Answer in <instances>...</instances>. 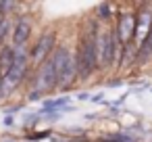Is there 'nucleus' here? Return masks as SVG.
Wrapping results in <instances>:
<instances>
[{
	"label": "nucleus",
	"instance_id": "412c9836",
	"mask_svg": "<svg viewBox=\"0 0 152 142\" xmlns=\"http://www.w3.org/2000/svg\"><path fill=\"white\" fill-rule=\"evenodd\" d=\"M92 96L88 94V92H81V94H77V100H90Z\"/></svg>",
	"mask_w": 152,
	"mask_h": 142
},
{
	"label": "nucleus",
	"instance_id": "ddd939ff",
	"mask_svg": "<svg viewBox=\"0 0 152 142\" xmlns=\"http://www.w3.org/2000/svg\"><path fill=\"white\" fill-rule=\"evenodd\" d=\"M9 34H13V23H11V19L7 17L2 23H0V48L4 46V40L9 38Z\"/></svg>",
	"mask_w": 152,
	"mask_h": 142
},
{
	"label": "nucleus",
	"instance_id": "4468645a",
	"mask_svg": "<svg viewBox=\"0 0 152 142\" xmlns=\"http://www.w3.org/2000/svg\"><path fill=\"white\" fill-rule=\"evenodd\" d=\"M106 142H135V140L127 134H113L110 138H106Z\"/></svg>",
	"mask_w": 152,
	"mask_h": 142
},
{
	"label": "nucleus",
	"instance_id": "aec40b11",
	"mask_svg": "<svg viewBox=\"0 0 152 142\" xmlns=\"http://www.w3.org/2000/svg\"><path fill=\"white\" fill-rule=\"evenodd\" d=\"M15 9H17L15 2H4V15H7V11H15Z\"/></svg>",
	"mask_w": 152,
	"mask_h": 142
},
{
	"label": "nucleus",
	"instance_id": "2eb2a0df",
	"mask_svg": "<svg viewBox=\"0 0 152 142\" xmlns=\"http://www.w3.org/2000/svg\"><path fill=\"white\" fill-rule=\"evenodd\" d=\"M52 136V129H44V132H36V134H27L29 140H46Z\"/></svg>",
	"mask_w": 152,
	"mask_h": 142
},
{
	"label": "nucleus",
	"instance_id": "423d86ee",
	"mask_svg": "<svg viewBox=\"0 0 152 142\" xmlns=\"http://www.w3.org/2000/svg\"><path fill=\"white\" fill-rule=\"evenodd\" d=\"M150 29H152V2H142L135 11V38H133V42L137 44V48L148 38Z\"/></svg>",
	"mask_w": 152,
	"mask_h": 142
},
{
	"label": "nucleus",
	"instance_id": "f03ea898",
	"mask_svg": "<svg viewBox=\"0 0 152 142\" xmlns=\"http://www.w3.org/2000/svg\"><path fill=\"white\" fill-rule=\"evenodd\" d=\"M123 54V44L119 42L115 27L100 29L98 36V71H108L110 67H119Z\"/></svg>",
	"mask_w": 152,
	"mask_h": 142
},
{
	"label": "nucleus",
	"instance_id": "f257e3e1",
	"mask_svg": "<svg viewBox=\"0 0 152 142\" xmlns=\"http://www.w3.org/2000/svg\"><path fill=\"white\" fill-rule=\"evenodd\" d=\"M100 21L96 17H88L77 40L75 48V63L79 71V82H88L98 71V36H100Z\"/></svg>",
	"mask_w": 152,
	"mask_h": 142
},
{
	"label": "nucleus",
	"instance_id": "7ed1b4c3",
	"mask_svg": "<svg viewBox=\"0 0 152 142\" xmlns=\"http://www.w3.org/2000/svg\"><path fill=\"white\" fill-rule=\"evenodd\" d=\"M54 48H56V32H54V29H48V32H44V34L38 38V42L34 44V48H29L31 67L38 69L40 65H44V63L52 57Z\"/></svg>",
	"mask_w": 152,
	"mask_h": 142
},
{
	"label": "nucleus",
	"instance_id": "9b49d317",
	"mask_svg": "<svg viewBox=\"0 0 152 142\" xmlns=\"http://www.w3.org/2000/svg\"><path fill=\"white\" fill-rule=\"evenodd\" d=\"M94 17L100 23H108V21H113V17H117V13H115V7L110 2H100V4H96Z\"/></svg>",
	"mask_w": 152,
	"mask_h": 142
},
{
	"label": "nucleus",
	"instance_id": "6ab92c4d",
	"mask_svg": "<svg viewBox=\"0 0 152 142\" xmlns=\"http://www.w3.org/2000/svg\"><path fill=\"white\" fill-rule=\"evenodd\" d=\"M4 125H7V127L15 125V117H13V115H7V117H4Z\"/></svg>",
	"mask_w": 152,
	"mask_h": 142
},
{
	"label": "nucleus",
	"instance_id": "f3484780",
	"mask_svg": "<svg viewBox=\"0 0 152 142\" xmlns=\"http://www.w3.org/2000/svg\"><path fill=\"white\" fill-rule=\"evenodd\" d=\"M40 117H42L40 113H29V115H27V117L23 119V123H25V125H34V123H36V121L40 119Z\"/></svg>",
	"mask_w": 152,
	"mask_h": 142
},
{
	"label": "nucleus",
	"instance_id": "f8f14e48",
	"mask_svg": "<svg viewBox=\"0 0 152 142\" xmlns=\"http://www.w3.org/2000/svg\"><path fill=\"white\" fill-rule=\"evenodd\" d=\"M71 102L69 96H61V98H52V100H44L42 104V115H50V113H58V109H67Z\"/></svg>",
	"mask_w": 152,
	"mask_h": 142
},
{
	"label": "nucleus",
	"instance_id": "5701e85b",
	"mask_svg": "<svg viewBox=\"0 0 152 142\" xmlns=\"http://www.w3.org/2000/svg\"><path fill=\"white\" fill-rule=\"evenodd\" d=\"M0 100H2V77H0Z\"/></svg>",
	"mask_w": 152,
	"mask_h": 142
},
{
	"label": "nucleus",
	"instance_id": "6e6552de",
	"mask_svg": "<svg viewBox=\"0 0 152 142\" xmlns=\"http://www.w3.org/2000/svg\"><path fill=\"white\" fill-rule=\"evenodd\" d=\"M77 79H79V71H77V63H75V54H73L58 75V90H69Z\"/></svg>",
	"mask_w": 152,
	"mask_h": 142
},
{
	"label": "nucleus",
	"instance_id": "a211bd4d",
	"mask_svg": "<svg viewBox=\"0 0 152 142\" xmlns=\"http://www.w3.org/2000/svg\"><path fill=\"white\" fill-rule=\"evenodd\" d=\"M121 84H123V79H108V82H106L108 88H117V86H121Z\"/></svg>",
	"mask_w": 152,
	"mask_h": 142
},
{
	"label": "nucleus",
	"instance_id": "39448f33",
	"mask_svg": "<svg viewBox=\"0 0 152 142\" xmlns=\"http://www.w3.org/2000/svg\"><path fill=\"white\" fill-rule=\"evenodd\" d=\"M115 34L123 46L131 44L135 38V11H121L117 13V23H115Z\"/></svg>",
	"mask_w": 152,
	"mask_h": 142
},
{
	"label": "nucleus",
	"instance_id": "20e7f679",
	"mask_svg": "<svg viewBox=\"0 0 152 142\" xmlns=\"http://www.w3.org/2000/svg\"><path fill=\"white\" fill-rule=\"evenodd\" d=\"M34 90H40L42 94H50L54 90H58V77H56V69L52 65V61L48 59L44 65H40L36 69L34 75Z\"/></svg>",
	"mask_w": 152,
	"mask_h": 142
},
{
	"label": "nucleus",
	"instance_id": "1a4fd4ad",
	"mask_svg": "<svg viewBox=\"0 0 152 142\" xmlns=\"http://www.w3.org/2000/svg\"><path fill=\"white\" fill-rule=\"evenodd\" d=\"M13 63H15V46L4 44L0 48V77L9 75V71L13 69Z\"/></svg>",
	"mask_w": 152,
	"mask_h": 142
},
{
	"label": "nucleus",
	"instance_id": "dca6fc26",
	"mask_svg": "<svg viewBox=\"0 0 152 142\" xmlns=\"http://www.w3.org/2000/svg\"><path fill=\"white\" fill-rule=\"evenodd\" d=\"M42 96H44V94H42L40 90H34V88L27 92V100H29V102H36V100H40Z\"/></svg>",
	"mask_w": 152,
	"mask_h": 142
},
{
	"label": "nucleus",
	"instance_id": "0eeeda50",
	"mask_svg": "<svg viewBox=\"0 0 152 142\" xmlns=\"http://www.w3.org/2000/svg\"><path fill=\"white\" fill-rule=\"evenodd\" d=\"M31 19H27V17H19L17 21H15V25H13V46L15 48H25V44H27V40H29V36H31Z\"/></svg>",
	"mask_w": 152,
	"mask_h": 142
},
{
	"label": "nucleus",
	"instance_id": "9d476101",
	"mask_svg": "<svg viewBox=\"0 0 152 142\" xmlns=\"http://www.w3.org/2000/svg\"><path fill=\"white\" fill-rule=\"evenodd\" d=\"M131 65H137V44H135V42L123 46V54H121L119 69H121V67H131Z\"/></svg>",
	"mask_w": 152,
	"mask_h": 142
},
{
	"label": "nucleus",
	"instance_id": "4be33fe9",
	"mask_svg": "<svg viewBox=\"0 0 152 142\" xmlns=\"http://www.w3.org/2000/svg\"><path fill=\"white\" fill-rule=\"evenodd\" d=\"M102 98H104V94H94L90 100H92V102H102Z\"/></svg>",
	"mask_w": 152,
	"mask_h": 142
}]
</instances>
